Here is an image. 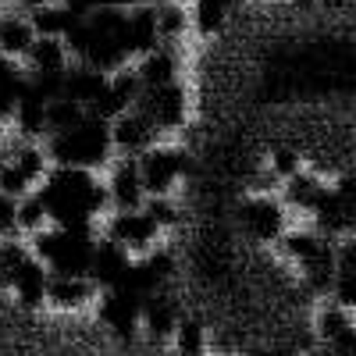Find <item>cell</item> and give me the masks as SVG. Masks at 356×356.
Masks as SVG:
<instances>
[{
  "mask_svg": "<svg viewBox=\"0 0 356 356\" xmlns=\"http://www.w3.org/2000/svg\"><path fill=\"white\" fill-rule=\"evenodd\" d=\"M136 79L143 89H157V86H168V82H178V65H175V54L168 47H157L154 54L139 57L136 65Z\"/></svg>",
  "mask_w": 356,
  "mask_h": 356,
  "instance_id": "7",
  "label": "cell"
},
{
  "mask_svg": "<svg viewBox=\"0 0 356 356\" xmlns=\"http://www.w3.org/2000/svg\"><path fill=\"white\" fill-rule=\"evenodd\" d=\"M275 175L282 178H292V175H300V157H296V150H275Z\"/></svg>",
  "mask_w": 356,
  "mask_h": 356,
  "instance_id": "9",
  "label": "cell"
},
{
  "mask_svg": "<svg viewBox=\"0 0 356 356\" xmlns=\"http://www.w3.org/2000/svg\"><path fill=\"white\" fill-rule=\"evenodd\" d=\"M321 8H332V11H339V8H349V0H321Z\"/></svg>",
  "mask_w": 356,
  "mask_h": 356,
  "instance_id": "10",
  "label": "cell"
},
{
  "mask_svg": "<svg viewBox=\"0 0 356 356\" xmlns=\"http://www.w3.org/2000/svg\"><path fill=\"white\" fill-rule=\"evenodd\" d=\"M114 154L111 146V125H104L100 118L86 114L79 125H72L68 132L50 136V150L47 161H54L57 168H79V171H93L104 168Z\"/></svg>",
  "mask_w": 356,
  "mask_h": 356,
  "instance_id": "1",
  "label": "cell"
},
{
  "mask_svg": "<svg viewBox=\"0 0 356 356\" xmlns=\"http://www.w3.org/2000/svg\"><path fill=\"white\" fill-rule=\"evenodd\" d=\"M154 22H157V40L164 47V43H175L189 29V11L171 4V0H164L161 8H154Z\"/></svg>",
  "mask_w": 356,
  "mask_h": 356,
  "instance_id": "8",
  "label": "cell"
},
{
  "mask_svg": "<svg viewBox=\"0 0 356 356\" xmlns=\"http://www.w3.org/2000/svg\"><path fill=\"white\" fill-rule=\"evenodd\" d=\"M136 171H139L143 193L150 200H164L189 171V157L178 146H150L146 154L136 157Z\"/></svg>",
  "mask_w": 356,
  "mask_h": 356,
  "instance_id": "2",
  "label": "cell"
},
{
  "mask_svg": "<svg viewBox=\"0 0 356 356\" xmlns=\"http://www.w3.org/2000/svg\"><path fill=\"white\" fill-rule=\"evenodd\" d=\"M111 146L122 157L136 161L139 154L150 150V146H157V129L132 107V111H125L122 118H118V122H111Z\"/></svg>",
  "mask_w": 356,
  "mask_h": 356,
  "instance_id": "3",
  "label": "cell"
},
{
  "mask_svg": "<svg viewBox=\"0 0 356 356\" xmlns=\"http://www.w3.org/2000/svg\"><path fill=\"white\" fill-rule=\"evenodd\" d=\"M349 8H356V0H349Z\"/></svg>",
  "mask_w": 356,
  "mask_h": 356,
  "instance_id": "12",
  "label": "cell"
},
{
  "mask_svg": "<svg viewBox=\"0 0 356 356\" xmlns=\"http://www.w3.org/2000/svg\"><path fill=\"white\" fill-rule=\"evenodd\" d=\"M33 40H36V33H33V22L25 15H0V57L18 61V57L29 54Z\"/></svg>",
  "mask_w": 356,
  "mask_h": 356,
  "instance_id": "6",
  "label": "cell"
},
{
  "mask_svg": "<svg viewBox=\"0 0 356 356\" xmlns=\"http://www.w3.org/2000/svg\"><path fill=\"white\" fill-rule=\"evenodd\" d=\"M243 225L250 228V235H257V239H275L285 228V214L271 196H253L243 207Z\"/></svg>",
  "mask_w": 356,
  "mask_h": 356,
  "instance_id": "5",
  "label": "cell"
},
{
  "mask_svg": "<svg viewBox=\"0 0 356 356\" xmlns=\"http://www.w3.org/2000/svg\"><path fill=\"white\" fill-rule=\"evenodd\" d=\"M296 4H300V8H310V4H314V0H296Z\"/></svg>",
  "mask_w": 356,
  "mask_h": 356,
  "instance_id": "11",
  "label": "cell"
},
{
  "mask_svg": "<svg viewBox=\"0 0 356 356\" xmlns=\"http://www.w3.org/2000/svg\"><path fill=\"white\" fill-rule=\"evenodd\" d=\"M22 61H29L25 75H65L68 72V47H65V40L36 36Z\"/></svg>",
  "mask_w": 356,
  "mask_h": 356,
  "instance_id": "4",
  "label": "cell"
}]
</instances>
